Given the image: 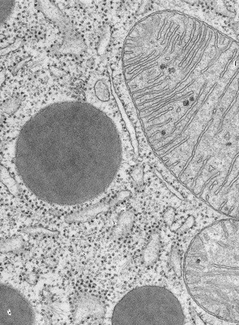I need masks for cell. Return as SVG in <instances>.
<instances>
[{"label":"cell","mask_w":239,"mask_h":325,"mask_svg":"<svg viewBox=\"0 0 239 325\" xmlns=\"http://www.w3.org/2000/svg\"><path fill=\"white\" fill-rule=\"evenodd\" d=\"M110 38V30L109 25L105 26L102 35H101L99 46L98 48V53L103 55L106 51L107 45L109 44Z\"/></svg>","instance_id":"12"},{"label":"cell","mask_w":239,"mask_h":325,"mask_svg":"<svg viewBox=\"0 0 239 325\" xmlns=\"http://www.w3.org/2000/svg\"><path fill=\"white\" fill-rule=\"evenodd\" d=\"M126 196L125 193H121L113 199L103 201V202L94 204V205L84 208L82 210L68 214L65 218V222L68 223L88 222V221L95 218L98 214L107 212Z\"/></svg>","instance_id":"3"},{"label":"cell","mask_w":239,"mask_h":325,"mask_svg":"<svg viewBox=\"0 0 239 325\" xmlns=\"http://www.w3.org/2000/svg\"><path fill=\"white\" fill-rule=\"evenodd\" d=\"M122 321L137 324H183L185 316L175 295L164 288L148 286L133 291L122 304Z\"/></svg>","instance_id":"2"},{"label":"cell","mask_w":239,"mask_h":325,"mask_svg":"<svg viewBox=\"0 0 239 325\" xmlns=\"http://www.w3.org/2000/svg\"><path fill=\"white\" fill-rule=\"evenodd\" d=\"M159 240L157 239H153L152 242L150 243L148 248L146 250V255L148 254L150 252L152 253L149 259V261H153L156 258V254L157 253V250L158 249Z\"/></svg>","instance_id":"15"},{"label":"cell","mask_w":239,"mask_h":325,"mask_svg":"<svg viewBox=\"0 0 239 325\" xmlns=\"http://www.w3.org/2000/svg\"><path fill=\"white\" fill-rule=\"evenodd\" d=\"M39 8L47 18L58 25L61 30L70 33L72 24L62 12L50 2H39Z\"/></svg>","instance_id":"5"},{"label":"cell","mask_w":239,"mask_h":325,"mask_svg":"<svg viewBox=\"0 0 239 325\" xmlns=\"http://www.w3.org/2000/svg\"><path fill=\"white\" fill-rule=\"evenodd\" d=\"M237 205L239 207V188L237 193L236 200H235Z\"/></svg>","instance_id":"19"},{"label":"cell","mask_w":239,"mask_h":325,"mask_svg":"<svg viewBox=\"0 0 239 325\" xmlns=\"http://www.w3.org/2000/svg\"><path fill=\"white\" fill-rule=\"evenodd\" d=\"M1 180L14 196L17 197L20 194L21 188L19 185L9 174L7 169L3 167L1 168Z\"/></svg>","instance_id":"9"},{"label":"cell","mask_w":239,"mask_h":325,"mask_svg":"<svg viewBox=\"0 0 239 325\" xmlns=\"http://www.w3.org/2000/svg\"><path fill=\"white\" fill-rule=\"evenodd\" d=\"M23 232L25 233L31 234V235L41 234V235L49 236L57 235L58 234L57 232H53V231H51L40 227H28V228L23 230Z\"/></svg>","instance_id":"13"},{"label":"cell","mask_w":239,"mask_h":325,"mask_svg":"<svg viewBox=\"0 0 239 325\" xmlns=\"http://www.w3.org/2000/svg\"><path fill=\"white\" fill-rule=\"evenodd\" d=\"M86 48V45L79 36L74 34L68 33L65 37L61 51L65 53L79 54Z\"/></svg>","instance_id":"7"},{"label":"cell","mask_w":239,"mask_h":325,"mask_svg":"<svg viewBox=\"0 0 239 325\" xmlns=\"http://www.w3.org/2000/svg\"><path fill=\"white\" fill-rule=\"evenodd\" d=\"M133 220V214L130 212H124L121 214L115 229L111 234V239H116L128 232L132 226Z\"/></svg>","instance_id":"8"},{"label":"cell","mask_w":239,"mask_h":325,"mask_svg":"<svg viewBox=\"0 0 239 325\" xmlns=\"http://www.w3.org/2000/svg\"><path fill=\"white\" fill-rule=\"evenodd\" d=\"M23 42L24 41H23L22 39L18 38L16 40L15 43H14V44L9 45V46L6 47V48H2V55L8 53L9 52L18 49L19 47H20L23 44Z\"/></svg>","instance_id":"16"},{"label":"cell","mask_w":239,"mask_h":325,"mask_svg":"<svg viewBox=\"0 0 239 325\" xmlns=\"http://www.w3.org/2000/svg\"><path fill=\"white\" fill-rule=\"evenodd\" d=\"M44 306L55 316L64 317L67 316L70 311L68 304L54 300L53 295L48 291H44Z\"/></svg>","instance_id":"6"},{"label":"cell","mask_w":239,"mask_h":325,"mask_svg":"<svg viewBox=\"0 0 239 325\" xmlns=\"http://www.w3.org/2000/svg\"><path fill=\"white\" fill-rule=\"evenodd\" d=\"M95 92L98 98L103 101H107L109 99V92L108 90L106 84L98 82L97 87H95Z\"/></svg>","instance_id":"14"},{"label":"cell","mask_w":239,"mask_h":325,"mask_svg":"<svg viewBox=\"0 0 239 325\" xmlns=\"http://www.w3.org/2000/svg\"><path fill=\"white\" fill-rule=\"evenodd\" d=\"M23 100H24V97L22 96L11 97L2 104V112L7 115H14L20 108Z\"/></svg>","instance_id":"10"},{"label":"cell","mask_w":239,"mask_h":325,"mask_svg":"<svg viewBox=\"0 0 239 325\" xmlns=\"http://www.w3.org/2000/svg\"><path fill=\"white\" fill-rule=\"evenodd\" d=\"M184 276L200 307L239 323V220L218 221L196 236L186 252Z\"/></svg>","instance_id":"1"},{"label":"cell","mask_w":239,"mask_h":325,"mask_svg":"<svg viewBox=\"0 0 239 325\" xmlns=\"http://www.w3.org/2000/svg\"><path fill=\"white\" fill-rule=\"evenodd\" d=\"M24 240L21 236L14 237L11 239L5 240L1 243L0 251L2 253H8L19 251L24 246Z\"/></svg>","instance_id":"11"},{"label":"cell","mask_w":239,"mask_h":325,"mask_svg":"<svg viewBox=\"0 0 239 325\" xmlns=\"http://www.w3.org/2000/svg\"><path fill=\"white\" fill-rule=\"evenodd\" d=\"M94 63V60L93 59H90L87 61V66L88 67L91 68V67H93Z\"/></svg>","instance_id":"18"},{"label":"cell","mask_w":239,"mask_h":325,"mask_svg":"<svg viewBox=\"0 0 239 325\" xmlns=\"http://www.w3.org/2000/svg\"><path fill=\"white\" fill-rule=\"evenodd\" d=\"M105 313L102 302L94 296L83 294L78 297L74 314L75 319L80 320L88 317H101Z\"/></svg>","instance_id":"4"},{"label":"cell","mask_w":239,"mask_h":325,"mask_svg":"<svg viewBox=\"0 0 239 325\" xmlns=\"http://www.w3.org/2000/svg\"><path fill=\"white\" fill-rule=\"evenodd\" d=\"M37 275L34 274H31L28 275L27 281L29 284L34 285L37 282Z\"/></svg>","instance_id":"17"}]
</instances>
